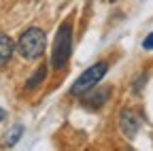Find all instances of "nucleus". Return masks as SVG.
Returning a JSON list of instances; mask_svg holds the SVG:
<instances>
[{
  "label": "nucleus",
  "mask_w": 153,
  "mask_h": 151,
  "mask_svg": "<svg viewBox=\"0 0 153 151\" xmlns=\"http://www.w3.org/2000/svg\"><path fill=\"white\" fill-rule=\"evenodd\" d=\"M45 77H47V66H41V68H38V72H34L32 77L26 81V87H28V89H34L36 85H41V83H43Z\"/></svg>",
  "instance_id": "7"
},
{
  "label": "nucleus",
  "mask_w": 153,
  "mask_h": 151,
  "mask_svg": "<svg viewBox=\"0 0 153 151\" xmlns=\"http://www.w3.org/2000/svg\"><path fill=\"white\" fill-rule=\"evenodd\" d=\"M70 53H72V24L62 22V26L57 28L55 41H53V51H51L53 68H64L66 62L70 60Z\"/></svg>",
  "instance_id": "2"
},
{
  "label": "nucleus",
  "mask_w": 153,
  "mask_h": 151,
  "mask_svg": "<svg viewBox=\"0 0 153 151\" xmlns=\"http://www.w3.org/2000/svg\"><path fill=\"white\" fill-rule=\"evenodd\" d=\"M13 51H15V45H13V41L9 39L7 34H0V66H4V64L11 60Z\"/></svg>",
  "instance_id": "6"
},
{
  "label": "nucleus",
  "mask_w": 153,
  "mask_h": 151,
  "mask_svg": "<svg viewBox=\"0 0 153 151\" xmlns=\"http://www.w3.org/2000/svg\"><path fill=\"white\" fill-rule=\"evenodd\" d=\"M108 2H115V0H108Z\"/></svg>",
  "instance_id": "12"
},
{
  "label": "nucleus",
  "mask_w": 153,
  "mask_h": 151,
  "mask_svg": "<svg viewBox=\"0 0 153 151\" xmlns=\"http://www.w3.org/2000/svg\"><path fill=\"white\" fill-rule=\"evenodd\" d=\"M140 126H143V117L138 115L136 111H132V109L121 111V115H119V128H121V132H123L128 138H134V134L140 130Z\"/></svg>",
  "instance_id": "4"
},
{
  "label": "nucleus",
  "mask_w": 153,
  "mask_h": 151,
  "mask_svg": "<svg viewBox=\"0 0 153 151\" xmlns=\"http://www.w3.org/2000/svg\"><path fill=\"white\" fill-rule=\"evenodd\" d=\"M4 117H7V113H4V111H2V109H0V121H2V119H4Z\"/></svg>",
  "instance_id": "11"
},
{
  "label": "nucleus",
  "mask_w": 153,
  "mask_h": 151,
  "mask_svg": "<svg viewBox=\"0 0 153 151\" xmlns=\"http://www.w3.org/2000/svg\"><path fill=\"white\" fill-rule=\"evenodd\" d=\"M47 47V36L41 28H28L17 43V51L24 60H38L45 53Z\"/></svg>",
  "instance_id": "1"
},
{
  "label": "nucleus",
  "mask_w": 153,
  "mask_h": 151,
  "mask_svg": "<svg viewBox=\"0 0 153 151\" xmlns=\"http://www.w3.org/2000/svg\"><path fill=\"white\" fill-rule=\"evenodd\" d=\"M108 94H111V89H98L96 94H85V98H83V102H85V106H89V109H98V106H102L104 102H106V98H108Z\"/></svg>",
  "instance_id": "5"
},
{
  "label": "nucleus",
  "mask_w": 153,
  "mask_h": 151,
  "mask_svg": "<svg viewBox=\"0 0 153 151\" xmlns=\"http://www.w3.org/2000/svg\"><path fill=\"white\" fill-rule=\"evenodd\" d=\"M106 70H108V64L106 62H98V64L89 66L81 77L72 83L70 94H72V96H85L87 91H91L96 85H98V81L106 74Z\"/></svg>",
  "instance_id": "3"
},
{
  "label": "nucleus",
  "mask_w": 153,
  "mask_h": 151,
  "mask_svg": "<svg viewBox=\"0 0 153 151\" xmlns=\"http://www.w3.org/2000/svg\"><path fill=\"white\" fill-rule=\"evenodd\" d=\"M145 81H147V77L143 74V77H140V79H138L136 83H134V91H140V89H143V83H145Z\"/></svg>",
  "instance_id": "10"
},
{
  "label": "nucleus",
  "mask_w": 153,
  "mask_h": 151,
  "mask_svg": "<svg viewBox=\"0 0 153 151\" xmlns=\"http://www.w3.org/2000/svg\"><path fill=\"white\" fill-rule=\"evenodd\" d=\"M143 47H145V49H153V32L147 34V39L143 41Z\"/></svg>",
  "instance_id": "9"
},
{
  "label": "nucleus",
  "mask_w": 153,
  "mask_h": 151,
  "mask_svg": "<svg viewBox=\"0 0 153 151\" xmlns=\"http://www.w3.org/2000/svg\"><path fill=\"white\" fill-rule=\"evenodd\" d=\"M22 132H24V126L15 123V126H13V128L9 130V134H7V141H4V145H7V147L15 145V143L19 141V136H22Z\"/></svg>",
  "instance_id": "8"
}]
</instances>
